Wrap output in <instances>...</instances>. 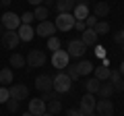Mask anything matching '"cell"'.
I'll use <instances>...</instances> for the list:
<instances>
[{"instance_id":"cell-17","label":"cell","mask_w":124,"mask_h":116,"mask_svg":"<svg viewBox=\"0 0 124 116\" xmlns=\"http://www.w3.org/2000/svg\"><path fill=\"white\" fill-rule=\"evenodd\" d=\"M114 87V91H124V79L120 75V71H110V79H108Z\"/></svg>"},{"instance_id":"cell-32","label":"cell","mask_w":124,"mask_h":116,"mask_svg":"<svg viewBox=\"0 0 124 116\" xmlns=\"http://www.w3.org/2000/svg\"><path fill=\"white\" fill-rule=\"evenodd\" d=\"M33 21H35V19H33V13H23L21 15V23L23 25H31Z\"/></svg>"},{"instance_id":"cell-40","label":"cell","mask_w":124,"mask_h":116,"mask_svg":"<svg viewBox=\"0 0 124 116\" xmlns=\"http://www.w3.org/2000/svg\"><path fill=\"white\" fill-rule=\"evenodd\" d=\"M10 2H13V0H0V6H8Z\"/></svg>"},{"instance_id":"cell-31","label":"cell","mask_w":124,"mask_h":116,"mask_svg":"<svg viewBox=\"0 0 124 116\" xmlns=\"http://www.w3.org/2000/svg\"><path fill=\"white\" fill-rule=\"evenodd\" d=\"M10 99V93H8V87H4V85H2V87H0V104H6Z\"/></svg>"},{"instance_id":"cell-38","label":"cell","mask_w":124,"mask_h":116,"mask_svg":"<svg viewBox=\"0 0 124 116\" xmlns=\"http://www.w3.org/2000/svg\"><path fill=\"white\" fill-rule=\"evenodd\" d=\"M66 116H83V112H81V110H68Z\"/></svg>"},{"instance_id":"cell-13","label":"cell","mask_w":124,"mask_h":116,"mask_svg":"<svg viewBox=\"0 0 124 116\" xmlns=\"http://www.w3.org/2000/svg\"><path fill=\"white\" fill-rule=\"evenodd\" d=\"M27 112H31L33 116H41V114H46V102L41 98H35V99H29V110Z\"/></svg>"},{"instance_id":"cell-47","label":"cell","mask_w":124,"mask_h":116,"mask_svg":"<svg viewBox=\"0 0 124 116\" xmlns=\"http://www.w3.org/2000/svg\"><path fill=\"white\" fill-rule=\"evenodd\" d=\"M77 2H87V0H77Z\"/></svg>"},{"instance_id":"cell-27","label":"cell","mask_w":124,"mask_h":116,"mask_svg":"<svg viewBox=\"0 0 124 116\" xmlns=\"http://www.w3.org/2000/svg\"><path fill=\"white\" fill-rule=\"evenodd\" d=\"M0 83L4 85H8V83H13V71H10V68H2V71H0Z\"/></svg>"},{"instance_id":"cell-35","label":"cell","mask_w":124,"mask_h":116,"mask_svg":"<svg viewBox=\"0 0 124 116\" xmlns=\"http://www.w3.org/2000/svg\"><path fill=\"white\" fill-rule=\"evenodd\" d=\"M56 98H58V93H56L54 89H52V91H44V95H41V99H44L46 104H48L50 99H56Z\"/></svg>"},{"instance_id":"cell-23","label":"cell","mask_w":124,"mask_h":116,"mask_svg":"<svg viewBox=\"0 0 124 116\" xmlns=\"http://www.w3.org/2000/svg\"><path fill=\"white\" fill-rule=\"evenodd\" d=\"M75 66H77V71H79V75H81V77L91 75L93 68H95V66H93V62H89V60H81V62H79V64H75Z\"/></svg>"},{"instance_id":"cell-9","label":"cell","mask_w":124,"mask_h":116,"mask_svg":"<svg viewBox=\"0 0 124 116\" xmlns=\"http://www.w3.org/2000/svg\"><path fill=\"white\" fill-rule=\"evenodd\" d=\"M95 104H97V99H95V95L87 93L81 98V104H79V110L83 112V114H93L95 112Z\"/></svg>"},{"instance_id":"cell-39","label":"cell","mask_w":124,"mask_h":116,"mask_svg":"<svg viewBox=\"0 0 124 116\" xmlns=\"http://www.w3.org/2000/svg\"><path fill=\"white\" fill-rule=\"evenodd\" d=\"M27 2L33 4V6H41V4H44V0H27Z\"/></svg>"},{"instance_id":"cell-25","label":"cell","mask_w":124,"mask_h":116,"mask_svg":"<svg viewBox=\"0 0 124 116\" xmlns=\"http://www.w3.org/2000/svg\"><path fill=\"white\" fill-rule=\"evenodd\" d=\"M48 15H50V8H46L44 4L41 6H35V10H33V19H37V21H48Z\"/></svg>"},{"instance_id":"cell-36","label":"cell","mask_w":124,"mask_h":116,"mask_svg":"<svg viewBox=\"0 0 124 116\" xmlns=\"http://www.w3.org/2000/svg\"><path fill=\"white\" fill-rule=\"evenodd\" d=\"M72 29H77V31L83 33L85 29H87V25H85V21H75V27H72Z\"/></svg>"},{"instance_id":"cell-18","label":"cell","mask_w":124,"mask_h":116,"mask_svg":"<svg viewBox=\"0 0 124 116\" xmlns=\"http://www.w3.org/2000/svg\"><path fill=\"white\" fill-rule=\"evenodd\" d=\"M93 15H95L99 21H103V17L110 15V4H108V2H97V4L93 6Z\"/></svg>"},{"instance_id":"cell-11","label":"cell","mask_w":124,"mask_h":116,"mask_svg":"<svg viewBox=\"0 0 124 116\" xmlns=\"http://www.w3.org/2000/svg\"><path fill=\"white\" fill-rule=\"evenodd\" d=\"M56 31H58V29H56V25H54L52 21H41V23H37V29H35V33H37L39 37H52Z\"/></svg>"},{"instance_id":"cell-24","label":"cell","mask_w":124,"mask_h":116,"mask_svg":"<svg viewBox=\"0 0 124 116\" xmlns=\"http://www.w3.org/2000/svg\"><path fill=\"white\" fill-rule=\"evenodd\" d=\"M99 98L101 99H110L112 98V93H114V87H112V83H106V81H103L101 85H99Z\"/></svg>"},{"instance_id":"cell-16","label":"cell","mask_w":124,"mask_h":116,"mask_svg":"<svg viewBox=\"0 0 124 116\" xmlns=\"http://www.w3.org/2000/svg\"><path fill=\"white\" fill-rule=\"evenodd\" d=\"M17 33H19V40L21 41H31L33 40V35H35V29L31 25H19V29H17Z\"/></svg>"},{"instance_id":"cell-15","label":"cell","mask_w":124,"mask_h":116,"mask_svg":"<svg viewBox=\"0 0 124 116\" xmlns=\"http://www.w3.org/2000/svg\"><path fill=\"white\" fill-rule=\"evenodd\" d=\"M97 40H99V35L95 33V29H89V27H87V29L81 33V41H83L87 48H89V46H97Z\"/></svg>"},{"instance_id":"cell-28","label":"cell","mask_w":124,"mask_h":116,"mask_svg":"<svg viewBox=\"0 0 124 116\" xmlns=\"http://www.w3.org/2000/svg\"><path fill=\"white\" fill-rule=\"evenodd\" d=\"M64 75H66L70 81H77V79H81V75H79V71H77V66H75V64H68V66L64 68Z\"/></svg>"},{"instance_id":"cell-45","label":"cell","mask_w":124,"mask_h":116,"mask_svg":"<svg viewBox=\"0 0 124 116\" xmlns=\"http://www.w3.org/2000/svg\"><path fill=\"white\" fill-rule=\"evenodd\" d=\"M41 116H52V114H48V112H46V114H41Z\"/></svg>"},{"instance_id":"cell-3","label":"cell","mask_w":124,"mask_h":116,"mask_svg":"<svg viewBox=\"0 0 124 116\" xmlns=\"http://www.w3.org/2000/svg\"><path fill=\"white\" fill-rule=\"evenodd\" d=\"M0 23H2V27H4L6 31H17L19 25H21V17H19L17 13H10L8 10V13L2 15V21Z\"/></svg>"},{"instance_id":"cell-29","label":"cell","mask_w":124,"mask_h":116,"mask_svg":"<svg viewBox=\"0 0 124 116\" xmlns=\"http://www.w3.org/2000/svg\"><path fill=\"white\" fill-rule=\"evenodd\" d=\"M93 29H95L97 35H106V33L110 31V23H108V21H97V25L93 27Z\"/></svg>"},{"instance_id":"cell-14","label":"cell","mask_w":124,"mask_h":116,"mask_svg":"<svg viewBox=\"0 0 124 116\" xmlns=\"http://www.w3.org/2000/svg\"><path fill=\"white\" fill-rule=\"evenodd\" d=\"M72 17H75L77 21H85V19L89 17V4L87 2H77L75 8H72Z\"/></svg>"},{"instance_id":"cell-1","label":"cell","mask_w":124,"mask_h":116,"mask_svg":"<svg viewBox=\"0 0 124 116\" xmlns=\"http://www.w3.org/2000/svg\"><path fill=\"white\" fill-rule=\"evenodd\" d=\"M75 21H77V19L72 17V13H58L54 25H56L58 31H70L72 27H75Z\"/></svg>"},{"instance_id":"cell-43","label":"cell","mask_w":124,"mask_h":116,"mask_svg":"<svg viewBox=\"0 0 124 116\" xmlns=\"http://www.w3.org/2000/svg\"><path fill=\"white\" fill-rule=\"evenodd\" d=\"M21 116H33V114H31V112H23Z\"/></svg>"},{"instance_id":"cell-6","label":"cell","mask_w":124,"mask_h":116,"mask_svg":"<svg viewBox=\"0 0 124 116\" xmlns=\"http://www.w3.org/2000/svg\"><path fill=\"white\" fill-rule=\"evenodd\" d=\"M0 44H2V48H6V50H15L19 44H21L19 33L17 31H4L2 35H0Z\"/></svg>"},{"instance_id":"cell-26","label":"cell","mask_w":124,"mask_h":116,"mask_svg":"<svg viewBox=\"0 0 124 116\" xmlns=\"http://www.w3.org/2000/svg\"><path fill=\"white\" fill-rule=\"evenodd\" d=\"M25 64H27V60H25V56H23V54L15 52L13 56H10V66H15V68H23Z\"/></svg>"},{"instance_id":"cell-49","label":"cell","mask_w":124,"mask_h":116,"mask_svg":"<svg viewBox=\"0 0 124 116\" xmlns=\"http://www.w3.org/2000/svg\"><path fill=\"white\" fill-rule=\"evenodd\" d=\"M0 50H2V44H0Z\"/></svg>"},{"instance_id":"cell-37","label":"cell","mask_w":124,"mask_h":116,"mask_svg":"<svg viewBox=\"0 0 124 116\" xmlns=\"http://www.w3.org/2000/svg\"><path fill=\"white\" fill-rule=\"evenodd\" d=\"M95 56L97 58H106V48H103V46H95Z\"/></svg>"},{"instance_id":"cell-41","label":"cell","mask_w":124,"mask_h":116,"mask_svg":"<svg viewBox=\"0 0 124 116\" xmlns=\"http://www.w3.org/2000/svg\"><path fill=\"white\" fill-rule=\"evenodd\" d=\"M118 71H120V75H124V60L120 62V68H118Z\"/></svg>"},{"instance_id":"cell-8","label":"cell","mask_w":124,"mask_h":116,"mask_svg":"<svg viewBox=\"0 0 124 116\" xmlns=\"http://www.w3.org/2000/svg\"><path fill=\"white\" fill-rule=\"evenodd\" d=\"M8 93H10V98L13 99H17V102H23V99H27L29 98V87L27 85H10L8 87Z\"/></svg>"},{"instance_id":"cell-2","label":"cell","mask_w":124,"mask_h":116,"mask_svg":"<svg viewBox=\"0 0 124 116\" xmlns=\"http://www.w3.org/2000/svg\"><path fill=\"white\" fill-rule=\"evenodd\" d=\"M68 62H70V56H68L66 50H56V52H52V66L54 68L64 71L68 66Z\"/></svg>"},{"instance_id":"cell-42","label":"cell","mask_w":124,"mask_h":116,"mask_svg":"<svg viewBox=\"0 0 124 116\" xmlns=\"http://www.w3.org/2000/svg\"><path fill=\"white\" fill-rule=\"evenodd\" d=\"M118 35H120V40H122V44H124V29H120V31H118Z\"/></svg>"},{"instance_id":"cell-10","label":"cell","mask_w":124,"mask_h":116,"mask_svg":"<svg viewBox=\"0 0 124 116\" xmlns=\"http://www.w3.org/2000/svg\"><path fill=\"white\" fill-rule=\"evenodd\" d=\"M95 116H114V104L110 99H97V104H95Z\"/></svg>"},{"instance_id":"cell-46","label":"cell","mask_w":124,"mask_h":116,"mask_svg":"<svg viewBox=\"0 0 124 116\" xmlns=\"http://www.w3.org/2000/svg\"><path fill=\"white\" fill-rule=\"evenodd\" d=\"M83 116H95V114H83Z\"/></svg>"},{"instance_id":"cell-12","label":"cell","mask_w":124,"mask_h":116,"mask_svg":"<svg viewBox=\"0 0 124 116\" xmlns=\"http://www.w3.org/2000/svg\"><path fill=\"white\" fill-rule=\"evenodd\" d=\"M85 52H87V46H85L81 40H70V41H68V56L81 58Z\"/></svg>"},{"instance_id":"cell-44","label":"cell","mask_w":124,"mask_h":116,"mask_svg":"<svg viewBox=\"0 0 124 116\" xmlns=\"http://www.w3.org/2000/svg\"><path fill=\"white\" fill-rule=\"evenodd\" d=\"M2 33H4V27H2V23H0V35H2Z\"/></svg>"},{"instance_id":"cell-30","label":"cell","mask_w":124,"mask_h":116,"mask_svg":"<svg viewBox=\"0 0 124 116\" xmlns=\"http://www.w3.org/2000/svg\"><path fill=\"white\" fill-rule=\"evenodd\" d=\"M60 46H62V41L58 40L56 35L48 37V50H52V52H56V50H60Z\"/></svg>"},{"instance_id":"cell-48","label":"cell","mask_w":124,"mask_h":116,"mask_svg":"<svg viewBox=\"0 0 124 116\" xmlns=\"http://www.w3.org/2000/svg\"><path fill=\"white\" fill-rule=\"evenodd\" d=\"M122 52H124V44H122Z\"/></svg>"},{"instance_id":"cell-21","label":"cell","mask_w":124,"mask_h":116,"mask_svg":"<svg viewBox=\"0 0 124 116\" xmlns=\"http://www.w3.org/2000/svg\"><path fill=\"white\" fill-rule=\"evenodd\" d=\"M85 89H87V93H97V91H99V85H101V81H99V79H95V77H89V79L87 81H85Z\"/></svg>"},{"instance_id":"cell-34","label":"cell","mask_w":124,"mask_h":116,"mask_svg":"<svg viewBox=\"0 0 124 116\" xmlns=\"http://www.w3.org/2000/svg\"><path fill=\"white\" fill-rule=\"evenodd\" d=\"M97 21H99V19H97V17H95V15H89V17H87V19H85V25H87V27H89V29H93V27L97 25Z\"/></svg>"},{"instance_id":"cell-19","label":"cell","mask_w":124,"mask_h":116,"mask_svg":"<svg viewBox=\"0 0 124 116\" xmlns=\"http://www.w3.org/2000/svg\"><path fill=\"white\" fill-rule=\"evenodd\" d=\"M77 0H56V10L58 13H72V8H75Z\"/></svg>"},{"instance_id":"cell-20","label":"cell","mask_w":124,"mask_h":116,"mask_svg":"<svg viewBox=\"0 0 124 116\" xmlns=\"http://www.w3.org/2000/svg\"><path fill=\"white\" fill-rule=\"evenodd\" d=\"M46 112H48V114H52V116H56L58 112H62V102H60V98L50 99V102L46 104Z\"/></svg>"},{"instance_id":"cell-5","label":"cell","mask_w":124,"mask_h":116,"mask_svg":"<svg viewBox=\"0 0 124 116\" xmlns=\"http://www.w3.org/2000/svg\"><path fill=\"white\" fill-rule=\"evenodd\" d=\"M70 87H72V81L64 73H58L54 77V91L56 93H66V91H70Z\"/></svg>"},{"instance_id":"cell-4","label":"cell","mask_w":124,"mask_h":116,"mask_svg":"<svg viewBox=\"0 0 124 116\" xmlns=\"http://www.w3.org/2000/svg\"><path fill=\"white\" fill-rule=\"evenodd\" d=\"M27 66L35 68V66H44L46 60H48V56H46L41 50H29V54H27Z\"/></svg>"},{"instance_id":"cell-22","label":"cell","mask_w":124,"mask_h":116,"mask_svg":"<svg viewBox=\"0 0 124 116\" xmlns=\"http://www.w3.org/2000/svg\"><path fill=\"white\" fill-rule=\"evenodd\" d=\"M110 71H112V68H110V66H103V64H99V66L93 68V73H95V79H99L101 83L110 79Z\"/></svg>"},{"instance_id":"cell-7","label":"cell","mask_w":124,"mask_h":116,"mask_svg":"<svg viewBox=\"0 0 124 116\" xmlns=\"http://www.w3.org/2000/svg\"><path fill=\"white\" fill-rule=\"evenodd\" d=\"M35 89L37 91H52L54 89V77H50V75H37L35 77Z\"/></svg>"},{"instance_id":"cell-50","label":"cell","mask_w":124,"mask_h":116,"mask_svg":"<svg viewBox=\"0 0 124 116\" xmlns=\"http://www.w3.org/2000/svg\"><path fill=\"white\" fill-rule=\"evenodd\" d=\"M0 8H2V6H0Z\"/></svg>"},{"instance_id":"cell-33","label":"cell","mask_w":124,"mask_h":116,"mask_svg":"<svg viewBox=\"0 0 124 116\" xmlns=\"http://www.w3.org/2000/svg\"><path fill=\"white\" fill-rule=\"evenodd\" d=\"M19 104H21V102H17V99L10 98L8 102H6V110H8V112H17L19 110Z\"/></svg>"}]
</instances>
